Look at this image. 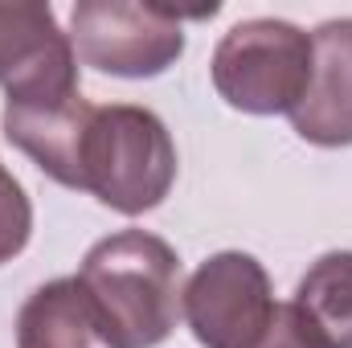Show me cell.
Segmentation results:
<instances>
[{
	"mask_svg": "<svg viewBox=\"0 0 352 348\" xmlns=\"http://www.w3.org/2000/svg\"><path fill=\"white\" fill-rule=\"evenodd\" d=\"M90 115H94V102L82 98V90H66V94L4 102L0 119H4V135L12 148H21L58 184L78 188V156H82Z\"/></svg>",
	"mask_w": 352,
	"mask_h": 348,
	"instance_id": "cell-7",
	"label": "cell"
},
{
	"mask_svg": "<svg viewBox=\"0 0 352 348\" xmlns=\"http://www.w3.org/2000/svg\"><path fill=\"white\" fill-rule=\"evenodd\" d=\"M254 348H328V345L320 340V332L307 324V316L295 303H274V316H270L263 340Z\"/></svg>",
	"mask_w": 352,
	"mask_h": 348,
	"instance_id": "cell-12",
	"label": "cell"
},
{
	"mask_svg": "<svg viewBox=\"0 0 352 348\" xmlns=\"http://www.w3.org/2000/svg\"><path fill=\"white\" fill-rule=\"evenodd\" d=\"M188 12L168 4L82 0L70 12L74 58L115 78H156L184 54Z\"/></svg>",
	"mask_w": 352,
	"mask_h": 348,
	"instance_id": "cell-4",
	"label": "cell"
},
{
	"mask_svg": "<svg viewBox=\"0 0 352 348\" xmlns=\"http://www.w3.org/2000/svg\"><path fill=\"white\" fill-rule=\"evenodd\" d=\"M180 316L205 348H254L274 316L263 262L242 250L201 262L180 291Z\"/></svg>",
	"mask_w": 352,
	"mask_h": 348,
	"instance_id": "cell-5",
	"label": "cell"
},
{
	"mask_svg": "<svg viewBox=\"0 0 352 348\" xmlns=\"http://www.w3.org/2000/svg\"><path fill=\"white\" fill-rule=\"evenodd\" d=\"M29 234H33V205L16 184V176L0 164V266L25 250Z\"/></svg>",
	"mask_w": 352,
	"mask_h": 348,
	"instance_id": "cell-11",
	"label": "cell"
},
{
	"mask_svg": "<svg viewBox=\"0 0 352 348\" xmlns=\"http://www.w3.org/2000/svg\"><path fill=\"white\" fill-rule=\"evenodd\" d=\"M176 180V144L160 115L131 102L94 107L78 156V188L115 213L156 209Z\"/></svg>",
	"mask_w": 352,
	"mask_h": 348,
	"instance_id": "cell-2",
	"label": "cell"
},
{
	"mask_svg": "<svg viewBox=\"0 0 352 348\" xmlns=\"http://www.w3.org/2000/svg\"><path fill=\"white\" fill-rule=\"evenodd\" d=\"M328 348H352V250L311 262L291 299Z\"/></svg>",
	"mask_w": 352,
	"mask_h": 348,
	"instance_id": "cell-10",
	"label": "cell"
},
{
	"mask_svg": "<svg viewBox=\"0 0 352 348\" xmlns=\"http://www.w3.org/2000/svg\"><path fill=\"white\" fill-rule=\"evenodd\" d=\"M291 127L320 148L352 144V17L311 33V83L291 111Z\"/></svg>",
	"mask_w": 352,
	"mask_h": 348,
	"instance_id": "cell-8",
	"label": "cell"
},
{
	"mask_svg": "<svg viewBox=\"0 0 352 348\" xmlns=\"http://www.w3.org/2000/svg\"><path fill=\"white\" fill-rule=\"evenodd\" d=\"M82 287L123 348H156L180 320V259L148 230H119L94 242L78 270Z\"/></svg>",
	"mask_w": 352,
	"mask_h": 348,
	"instance_id": "cell-1",
	"label": "cell"
},
{
	"mask_svg": "<svg viewBox=\"0 0 352 348\" xmlns=\"http://www.w3.org/2000/svg\"><path fill=\"white\" fill-rule=\"evenodd\" d=\"M0 87L4 102L78 90V58L50 4H0Z\"/></svg>",
	"mask_w": 352,
	"mask_h": 348,
	"instance_id": "cell-6",
	"label": "cell"
},
{
	"mask_svg": "<svg viewBox=\"0 0 352 348\" xmlns=\"http://www.w3.org/2000/svg\"><path fill=\"white\" fill-rule=\"evenodd\" d=\"M209 74L234 111L291 115L311 83V33L274 17L242 21L217 41Z\"/></svg>",
	"mask_w": 352,
	"mask_h": 348,
	"instance_id": "cell-3",
	"label": "cell"
},
{
	"mask_svg": "<svg viewBox=\"0 0 352 348\" xmlns=\"http://www.w3.org/2000/svg\"><path fill=\"white\" fill-rule=\"evenodd\" d=\"M16 348H123L82 279L41 283L16 316Z\"/></svg>",
	"mask_w": 352,
	"mask_h": 348,
	"instance_id": "cell-9",
	"label": "cell"
}]
</instances>
